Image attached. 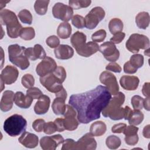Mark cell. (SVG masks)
I'll return each instance as SVG.
<instances>
[{"instance_id": "cell-35", "label": "cell", "mask_w": 150, "mask_h": 150, "mask_svg": "<svg viewBox=\"0 0 150 150\" xmlns=\"http://www.w3.org/2000/svg\"><path fill=\"white\" fill-rule=\"evenodd\" d=\"M91 1L90 0H70L69 1V6L73 9H79L82 8H87L90 5Z\"/></svg>"}, {"instance_id": "cell-30", "label": "cell", "mask_w": 150, "mask_h": 150, "mask_svg": "<svg viewBox=\"0 0 150 150\" xmlns=\"http://www.w3.org/2000/svg\"><path fill=\"white\" fill-rule=\"evenodd\" d=\"M123 22L119 18H113L110 20L108 23L109 30L111 33L113 35L117 32H121L123 29Z\"/></svg>"}, {"instance_id": "cell-42", "label": "cell", "mask_w": 150, "mask_h": 150, "mask_svg": "<svg viewBox=\"0 0 150 150\" xmlns=\"http://www.w3.org/2000/svg\"><path fill=\"white\" fill-rule=\"evenodd\" d=\"M26 94L33 99H39L43 95V93L39 88L33 87L27 90Z\"/></svg>"}, {"instance_id": "cell-39", "label": "cell", "mask_w": 150, "mask_h": 150, "mask_svg": "<svg viewBox=\"0 0 150 150\" xmlns=\"http://www.w3.org/2000/svg\"><path fill=\"white\" fill-rule=\"evenodd\" d=\"M144 98L138 95L134 96L131 100V104L134 110H140L143 108Z\"/></svg>"}, {"instance_id": "cell-32", "label": "cell", "mask_w": 150, "mask_h": 150, "mask_svg": "<svg viewBox=\"0 0 150 150\" xmlns=\"http://www.w3.org/2000/svg\"><path fill=\"white\" fill-rule=\"evenodd\" d=\"M49 1H36L34 4V9L35 12L39 15H44L46 14Z\"/></svg>"}, {"instance_id": "cell-6", "label": "cell", "mask_w": 150, "mask_h": 150, "mask_svg": "<svg viewBox=\"0 0 150 150\" xmlns=\"http://www.w3.org/2000/svg\"><path fill=\"white\" fill-rule=\"evenodd\" d=\"M27 121L21 115L13 114L5 120L4 130L9 136L15 137L24 132L26 129Z\"/></svg>"}, {"instance_id": "cell-16", "label": "cell", "mask_w": 150, "mask_h": 150, "mask_svg": "<svg viewBox=\"0 0 150 150\" xmlns=\"http://www.w3.org/2000/svg\"><path fill=\"white\" fill-rule=\"evenodd\" d=\"M57 67L55 60L50 57L46 56L37 65L36 72L40 77H43L53 72Z\"/></svg>"}, {"instance_id": "cell-33", "label": "cell", "mask_w": 150, "mask_h": 150, "mask_svg": "<svg viewBox=\"0 0 150 150\" xmlns=\"http://www.w3.org/2000/svg\"><path fill=\"white\" fill-rule=\"evenodd\" d=\"M105 144L107 146L109 149H116L120 146L121 144V141L118 137L112 135L108 136L106 138Z\"/></svg>"}, {"instance_id": "cell-38", "label": "cell", "mask_w": 150, "mask_h": 150, "mask_svg": "<svg viewBox=\"0 0 150 150\" xmlns=\"http://www.w3.org/2000/svg\"><path fill=\"white\" fill-rule=\"evenodd\" d=\"M21 83L24 87L26 88H30L33 87L35 84V79L32 74H25L22 77Z\"/></svg>"}, {"instance_id": "cell-27", "label": "cell", "mask_w": 150, "mask_h": 150, "mask_svg": "<svg viewBox=\"0 0 150 150\" xmlns=\"http://www.w3.org/2000/svg\"><path fill=\"white\" fill-rule=\"evenodd\" d=\"M107 130L105 124L101 121H97L93 122L90 128V132L94 137H100L105 134Z\"/></svg>"}, {"instance_id": "cell-12", "label": "cell", "mask_w": 150, "mask_h": 150, "mask_svg": "<svg viewBox=\"0 0 150 150\" xmlns=\"http://www.w3.org/2000/svg\"><path fill=\"white\" fill-rule=\"evenodd\" d=\"M97 148V142L94 136L88 132L81 137L77 141L74 142L72 149L94 150Z\"/></svg>"}, {"instance_id": "cell-23", "label": "cell", "mask_w": 150, "mask_h": 150, "mask_svg": "<svg viewBox=\"0 0 150 150\" xmlns=\"http://www.w3.org/2000/svg\"><path fill=\"white\" fill-rule=\"evenodd\" d=\"M15 93L11 90H6L4 92L1 102L0 108L4 112H7L12 108L14 102Z\"/></svg>"}, {"instance_id": "cell-34", "label": "cell", "mask_w": 150, "mask_h": 150, "mask_svg": "<svg viewBox=\"0 0 150 150\" xmlns=\"http://www.w3.org/2000/svg\"><path fill=\"white\" fill-rule=\"evenodd\" d=\"M20 37L25 40H30L35 36V31L32 27L22 28L19 33Z\"/></svg>"}, {"instance_id": "cell-7", "label": "cell", "mask_w": 150, "mask_h": 150, "mask_svg": "<svg viewBox=\"0 0 150 150\" xmlns=\"http://www.w3.org/2000/svg\"><path fill=\"white\" fill-rule=\"evenodd\" d=\"M25 47L18 44L11 45L8 46V56L9 61L21 70H25L30 65L29 59L25 54Z\"/></svg>"}, {"instance_id": "cell-26", "label": "cell", "mask_w": 150, "mask_h": 150, "mask_svg": "<svg viewBox=\"0 0 150 150\" xmlns=\"http://www.w3.org/2000/svg\"><path fill=\"white\" fill-rule=\"evenodd\" d=\"M33 101V98L30 96L25 95L21 91H17L15 93L14 103L15 104L21 108H28L31 105Z\"/></svg>"}, {"instance_id": "cell-15", "label": "cell", "mask_w": 150, "mask_h": 150, "mask_svg": "<svg viewBox=\"0 0 150 150\" xmlns=\"http://www.w3.org/2000/svg\"><path fill=\"white\" fill-rule=\"evenodd\" d=\"M77 111L70 104L66 105V111L64 114V124L65 129L68 131H74L76 129L79 125V121L76 118Z\"/></svg>"}, {"instance_id": "cell-17", "label": "cell", "mask_w": 150, "mask_h": 150, "mask_svg": "<svg viewBox=\"0 0 150 150\" xmlns=\"http://www.w3.org/2000/svg\"><path fill=\"white\" fill-rule=\"evenodd\" d=\"M64 142L63 137L60 134L52 136H45L40 140V147L43 150H54L60 144Z\"/></svg>"}, {"instance_id": "cell-22", "label": "cell", "mask_w": 150, "mask_h": 150, "mask_svg": "<svg viewBox=\"0 0 150 150\" xmlns=\"http://www.w3.org/2000/svg\"><path fill=\"white\" fill-rule=\"evenodd\" d=\"M120 83L121 87L126 90H135L139 85V80L138 77L134 76H123L120 78Z\"/></svg>"}, {"instance_id": "cell-25", "label": "cell", "mask_w": 150, "mask_h": 150, "mask_svg": "<svg viewBox=\"0 0 150 150\" xmlns=\"http://www.w3.org/2000/svg\"><path fill=\"white\" fill-rule=\"evenodd\" d=\"M50 103V98L43 94L36 103L34 106V111L38 115H43L46 114L49 108Z\"/></svg>"}, {"instance_id": "cell-13", "label": "cell", "mask_w": 150, "mask_h": 150, "mask_svg": "<svg viewBox=\"0 0 150 150\" xmlns=\"http://www.w3.org/2000/svg\"><path fill=\"white\" fill-rule=\"evenodd\" d=\"M100 52L105 59L111 62H115L120 57V52L115 44L111 42H105L99 46Z\"/></svg>"}, {"instance_id": "cell-9", "label": "cell", "mask_w": 150, "mask_h": 150, "mask_svg": "<svg viewBox=\"0 0 150 150\" xmlns=\"http://www.w3.org/2000/svg\"><path fill=\"white\" fill-rule=\"evenodd\" d=\"M105 11L103 8L96 6L86 15L85 19V27L88 29H94L105 17Z\"/></svg>"}, {"instance_id": "cell-45", "label": "cell", "mask_w": 150, "mask_h": 150, "mask_svg": "<svg viewBox=\"0 0 150 150\" xmlns=\"http://www.w3.org/2000/svg\"><path fill=\"white\" fill-rule=\"evenodd\" d=\"M43 131L46 134H47V135L52 134L54 133L56 131H57V128L54 122L49 121V122H47V123H45Z\"/></svg>"}, {"instance_id": "cell-52", "label": "cell", "mask_w": 150, "mask_h": 150, "mask_svg": "<svg viewBox=\"0 0 150 150\" xmlns=\"http://www.w3.org/2000/svg\"><path fill=\"white\" fill-rule=\"evenodd\" d=\"M124 118L125 120H128L132 114V110L131 109V108L129 106H125L124 108Z\"/></svg>"}, {"instance_id": "cell-18", "label": "cell", "mask_w": 150, "mask_h": 150, "mask_svg": "<svg viewBox=\"0 0 150 150\" xmlns=\"http://www.w3.org/2000/svg\"><path fill=\"white\" fill-rule=\"evenodd\" d=\"M18 75L19 71L15 67L7 65L1 71V80L4 84L10 85L16 81Z\"/></svg>"}, {"instance_id": "cell-3", "label": "cell", "mask_w": 150, "mask_h": 150, "mask_svg": "<svg viewBox=\"0 0 150 150\" xmlns=\"http://www.w3.org/2000/svg\"><path fill=\"white\" fill-rule=\"evenodd\" d=\"M66 78V71L62 66H57L53 72L43 77L39 80L42 85L49 91L56 93L63 88L62 83Z\"/></svg>"}, {"instance_id": "cell-10", "label": "cell", "mask_w": 150, "mask_h": 150, "mask_svg": "<svg viewBox=\"0 0 150 150\" xmlns=\"http://www.w3.org/2000/svg\"><path fill=\"white\" fill-rule=\"evenodd\" d=\"M52 14L54 18L67 22L73 18V9L69 5L57 2L53 6Z\"/></svg>"}, {"instance_id": "cell-11", "label": "cell", "mask_w": 150, "mask_h": 150, "mask_svg": "<svg viewBox=\"0 0 150 150\" xmlns=\"http://www.w3.org/2000/svg\"><path fill=\"white\" fill-rule=\"evenodd\" d=\"M100 82L104 84L111 94L116 95L119 92V86L116 77L112 73L103 71L99 77Z\"/></svg>"}, {"instance_id": "cell-47", "label": "cell", "mask_w": 150, "mask_h": 150, "mask_svg": "<svg viewBox=\"0 0 150 150\" xmlns=\"http://www.w3.org/2000/svg\"><path fill=\"white\" fill-rule=\"evenodd\" d=\"M105 69L108 71H111L115 73H120L122 70L121 66L115 62H111L108 63L106 66Z\"/></svg>"}, {"instance_id": "cell-24", "label": "cell", "mask_w": 150, "mask_h": 150, "mask_svg": "<svg viewBox=\"0 0 150 150\" xmlns=\"http://www.w3.org/2000/svg\"><path fill=\"white\" fill-rule=\"evenodd\" d=\"M55 57L60 60H67L74 55L73 49L67 45H60L54 49Z\"/></svg>"}, {"instance_id": "cell-40", "label": "cell", "mask_w": 150, "mask_h": 150, "mask_svg": "<svg viewBox=\"0 0 150 150\" xmlns=\"http://www.w3.org/2000/svg\"><path fill=\"white\" fill-rule=\"evenodd\" d=\"M71 23L74 26L78 29H82L85 27L84 18L79 15H75L73 16Z\"/></svg>"}, {"instance_id": "cell-46", "label": "cell", "mask_w": 150, "mask_h": 150, "mask_svg": "<svg viewBox=\"0 0 150 150\" xmlns=\"http://www.w3.org/2000/svg\"><path fill=\"white\" fill-rule=\"evenodd\" d=\"M125 34L122 32H120L115 33L114 36L110 39V42L114 44H118L121 43L125 38Z\"/></svg>"}, {"instance_id": "cell-43", "label": "cell", "mask_w": 150, "mask_h": 150, "mask_svg": "<svg viewBox=\"0 0 150 150\" xmlns=\"http://www.w3.org/2000/svg\"><path fill=\"white\" fill-rule=\"evenodd\" d=\"M46 43L47 45L50 48H56L59 46L60 40L57 36L55 35H52L46 39Z\"/></svg>"}, {"instance_id": "cell-50", "label": "cell", "mask_w": 150, "mask_h": 150, "mask_svg": "<svg viewBox=\"0 0 150 150\" xmlns=\"http://www.w3.org/2000/svg\"><path fill=\"white\" fill-rule=\"evenodd\" d=\"M124 71L127 74H134L137 71V69L134 67L129 61L125 63L124 65Z\"/></svg>"}, {"instance_id": "cell-5", "label": "cell", "mask_w": 150, "mask_h": 150, "mask_svg": "<svg viewBox=\"0 0 150 150\" xmlns=\"http://www.w3.org/2000/svg\"><path fill=\"white\" fill-rule=\"evenodd\" d=\"M0 20L2 25H6L7 34L9 38L15 39L19 36L22 26L13 12L3 9L0 11Z\"/></svg>"}, {"instance_id": "cell-51", "label": "cell", "mask_w": 150, "mask_h": 150, "mask_svg": "<svg viewBox=\"0 0 150 150\" xmlns=\"http://www.w3.org/2000/svg\"><path fill=\"white\" fill-rule=\"evenodd\" d=\"M142 94L146 97H149V83H145L142 89Z\"/></svg>"}, {"instance_id": "cell-14", "label": "cell", "mask_w": 150, "mask_h": 150, "mask_svg": "<svg viewBox=\"0 0 150 150\" xmlns=\"http://www.w3.org/2000/svg\"><path fill=\"white\" fill-rule=\"evenodd\" d=\"M55 96L56 98L52 104L53 111L56 115H64L66 108L65 101L67 96V92L63 87L61 90L55 93Z\"/></svg>"}, {"instance_id": "cell-36", "label": "cell", "mask_w": 150, "mask_h": 150, "mask_svg": "<svg viewBox=\"0 0 150 150\" xmlns=\"http://www.w3.org/2000/svg\"><path fill=\"white\" fill-rule=\"evenodd\" d=\"M18 16L21 21L23 23L30 25L32 22V15L30 12L26 9L19 11Z\"/></svg>"}, {"instance_id": "cell-8", "label": "cell", "mask_w": 150, "mask_h": 150, "mask_svg": "<svg viewBox=\"0 0 150 150\" xmlns=\"http://www.w3.org/2000/svg\"><path fill=\"white\" fill-rule=\"evenodd\" d=\"M128 50L133 53H138L140 49H146L149 47V40L147 36L138 33H133L125 43Z\"/></svg>"}, {"instance_id": "cell-31", "label": "cell", "mask_w": 150, "mask_h": 150, "mask_svg": "<svg viewBox=\"0 0 150 150\" xmlns=\"http://www.w3.org/2000/svg\"><path fill=\"white\" fill-rule=\"evenodd\" d=\"M144 114L139 110H132V114L128 120L129 124L133 125H138L140 124L144 120Z\"/></svg>"}, {"instance_id": "cell-37", "label": "cell", "mask_w": 150, "mask_h": 150, "mask_svg": "<svg viewBox=\"0 0 150 150\" xmlns=\"http://www.w3.org/2000/svg\"><path fill=\"white\" fill-rule=\"evenodd\" d=\"M144 60V56L142 54H135L131 56L129 62L134 67L138 69L143 66Z\"/></svg>"}, {"instance_id": "cell-2", "label": "cell", "mask_w": 150, "mask_h": 150, "mask_svg": "<svg viewBox=\"0 0 150 150\" xmlns=\"http://www.w3.org/2000/svg\"><path fill=\"white\" fill-rule=\"evenodd\" d=\"M87 36L81 32H76L70 38L72 46L75 49L78 54L88 57L96 53L99 50L98 45L94 42L86 43Z\"/></svg>"}, {"instance_id": "cell-1", "label": "cell", "mask_w": 150, "mask_h": 150, "mask_svg": "<svg viewBox=\"0 0 150 150\" xmlns=\"http://www.w3.org/2000/svg\"><path fill=\"white\" fill-rule=\"evenodd\" d=\"M111 98L107 87L99 85L90 91L71 95L69 103L77 111L79 122L88 124L100 118V113Z\"/></svg>"}, {"instance_id": "cell-28", "label": "cell", "mask_w": 150, "mask_h": 150, "mask_svg": "<svg viewBox=\"0 0 150 150\" xmlns=\"http://www.w3.org/2000/svg\"><path fill=\"white\" fill-rule=\"evenodd\" d=\"M137 26L142 29H145L149 24V15L146 12H141L135 17Z\"/></svg>"}, {"instance_id": "cell-48", "label": "cell", "mask_w": 150, "mask_h": 150, "mask_svg": "<svg viewBox=\"0 0 150 150\" xmlns=\"http://www.w3.org/2000/svg\"><path fill=\"white\" fill-rule=\"evenodd\" d=\"M126 127H127V125L124 123L116 124L112 127L111 131L113 133H116V134L123 133Z\"/></svg>"}, {"instance_id": "cell-44", "label": "cell", "mask_w": 150, "mask_h": 150, "mask_svg": "<svg viewBox=\"0 0 150 150\" xmlns=\"http://www.w3.org/2000/svg\"><path fill=\"white\" fill-rule=\"evenodd\" d=\"M45 121L44 120L39 118L35 120L33 123H32V128L33 129L38 132H40L43 131L44 126L45 124Z\"/></svg>"}, {"instance_id": "cell-41", "label": "cell", "mask_w": 150, "mask_h": 150, "mask_svg": "<svg viewBox=\"0 0 150 150\" xmlns=\"http://www.w3.org/2000/svg\"><path fill=\"white\" fill-rule=\"evenodd\" d=\"M107 33L104 29H100L95 32L91 36V39L94 42H103L106 38Z\"/></svg>"}, {"instance_id": "cell-29", "label": "cell", "mask_w": 150, "mask_h": 150, "mask_svg": "<svg viewBox=\"0 0 150 150\" xmlns=\"http://www.w3.org/2000/svg\"><path fill=\"white\" fill-rule=\"evenodd\" d=\"M71 33V26L66 22L60 23L57 29V34L59 38L63 39H67Z\"/></svg>"}, {"instance_id": "cell-54", "label": "cell", "mask_w": 150, "mask_h": 150, "mask_svg": "<svg viewBox=\"0 0 150 150\" xmlns=\"http://www.w3.org/2000/svg\"><path fill=\"white\" fill-rule=\"evenodd\" d=\"M143 107L146 110L149 111V97H146V98L144 100Z\"/></svg>"}, {"instance_id": "cell-4", "label": "cell", "mask_w": 150, "mask_h": 150, "mask_svg": "<svg viewBox=\"0 0 150 150\" xmlns=\"http://www.w3.org/2000/svg\"><path fill=\"white\" fill-rule=\"evenodd\" d=\"M125 96L122 92H118L114 95V97L110 99L107 105L103 110V115L115 121L124 118V110L122 105L125 101Z\"/></svg>"}, {"instance_id": "cell-53", "label": "cell", "mask_w": 150, "mask_h": 150, "mask_svg": "<svg viewBox=\"0 0 150 150\" xmlns=\"http://www.w3.org/2000/svg\"><path fill=\"white\" fill-rule=\"evenodd\" d=\"M149 127L150 125L148 124L147 125H146L144 129H143V131H142V134L144 137L146 138H150V132H149Z\"/></svg>"}, {"instance_id": "cell-19", "label": "cell", "mask_w": 150, "mask_h": 150, "mask_svg": "<svg viewBox=\"0 0 150 150\" xmlns=\"http://www.w3.org/2000/svg\"><path fill=\"white\" fill-rule=\"evenodd\" d=\"M25 54L29 59L32 61L37 59H43L46 57L45 50L39 44H36L33 47L26 48Z\"/></svg>"}, {"instance_id": "cell-49", "label": "cell", "mask_w": 150, "mask_h": 150, "mask_svg": "<svg viewBox=\"0 0 150 150\" xmlns=\"http://www.w3.org/2000/svg\"><path fill=\"white\" fill-rule=\"evenodd\" d=\"M53 122L55 124L56 127L57 128V131L63 132L64 130H65L64 124V118H58L55 119Z\"/></svg>"}, {"instance_id": "cell-21", "label": "cell", "mask_w": 150, "mask_h": 150, "mask_svg": "<svg viewBox=\"0 0 150 150\" xmlns=\"http://www.w3.org/2000/svg\"><path fill=\"white\" fill-rule=\"evenodd\" d=\"M18 141L22 145L28 148H34L39 143V138L36 135L26 131L22 133Z\"/></svg>"}, {"instance_id": "cell-20", "label": "cell", "mask_w": 150, "mask_h": 150, "mask_svg": "<svg viewBox=\"0 0 150 150\" xmlns=\"http://www.w3.org/2000/svg\"><path fill=\"white\" fill-rule=\"evenodd\" d=\"M138 128L133 125H129L127 126L123 134L125 135V142L128 145H135L138 142V135L137 132L138 131Z\"/></svg>"}]
</instances>
